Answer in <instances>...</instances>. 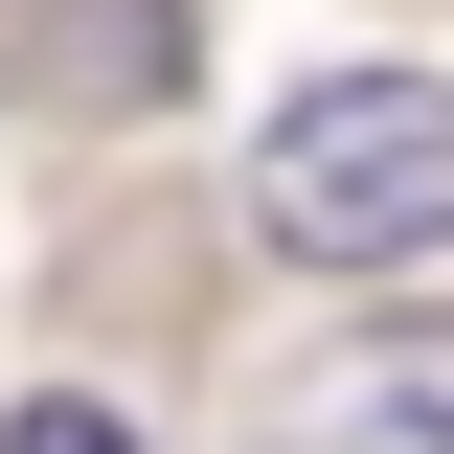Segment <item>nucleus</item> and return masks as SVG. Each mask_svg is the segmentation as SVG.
Segmentation results:
<instances>
[{"label": "nucleus", "mask_w": 454, "mask_h": 454, "mask_svg": "<svg viewBox=\"0 0 454 454\" xmlns=\"http://www.w3.org/2000/svg\"><path fill=\"white\" fill-rule=\"evenodd\" d=\"M250 227L295 273H432L454 250V68H318L250 137Z\"/></svg>", "instance_id": "nucleus-1"}, {"label": "nucleus", "mask_w": 454, "mask_h": 454, "mask_svg": "<svg viewBox=\"0 0 454 454\" xmlns=\"http://www.w3.org/2000/svg\"><path fill=\"white\" fill-rule=\"evenodd\" d=\"M0 454H137V432H114V409H68V387H46V409H0Z\"/></svg>", "instance_id": "nucleus-3"}, {"label": "nucleus", "mask_w": 454, "mask_h": 454, "mask_svg": "<svg viewBox=\"0 0 454 454\" xmlns=\"http://www.w3.org/2000/svg\"><path fill=\"white\" fill-rule=\"evenodd\" d=\"M273 454H454V340H364V364H318Z\"/></svg>", "instance_id": "nucleus-2"}]
</instances>
